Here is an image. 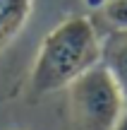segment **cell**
<instances>
[{
    "instance_id": "277c9868",
    "label": "cell",
    "mask_w": 127,
    "mask_h": 130,
    "mask_svg": "<svg viewBox=\"0 0 127 130\" xmlns=\"http://www.w3.org/2000/svg\"><path fill=\"white\" fill-rule=\"evenodd\" d=\"M34 10V0H0V53L17 39Z\"/></svg>"
},
{
    "instance_id": "6da1fadb",
    "label": "cell",
    "mask_w": 127,
    "mask_h": 130,
    "mask_svg": "<svg viewBox=\"0 0 127 130\" xmlns=\"http://www.w3.org/2000/svg\"><path fill=\"white\" fill-rule=\"evenodd\" d=\"M103 41L86 17H67L43 36L29 72V92L46 96L67 89L77 77L101 65Z\"/></svg>"
},
{
    "instance_id": "3957f363",
    "label": "cell",
    "mask_w": 127,
    "mask_h": 130,
    "mask_svg": "<svg viewBox=\"0 0 127 130\" xmlns=\"http://www.w3.org/2000/svg\"><path fill=\"white\" fill-rule=\"evenodd\" d=\"M101 65L115 79L125 101V113H127V31H113L103 41Z\"/></svg>"
},
{
    "instance_id": "8992f818",
    "label": "cell",
    "mask_w": 127,
    "mask_h": 130,
    "mask_svg": "<svg viewBox=\"0 0 127 130\" xmlns=\"http://www.w3.org/2000/svg\"><path fill=\"white\" fill-rule=\"evenodd\" d=\"M86 5H89L91 10H103L106 7V3H108V0H84Z\"/></svg>"
},
{
    "instance_id": "52a82bcc",
    "label": "cell",
    "mask_w": 127,
    "mask_h": 130,
    "mask_svg": "<svg viewBox=\"0 0 127 130\" xmlns=\"http://www.w3.org/2000/svg\"><path fill=\"white\" fill-rule=\"evenodd\" d=\"M115 130H127V113L122 116V121L118 123V128H115Z\"/></svg>"
},
{
    "instance_id": "5b68a950",
    "label": "cell",
    "mask_w": 127,
    "mask_h": 130,
    "mask_svg": "<svg viewBox=\"0 0 127 130\" xmlns=\"http://www.w3.org/2000/svg\"><path fill=\"white\" fill-rule=\"evenodd\" d=\"M103 14L115 27V31H127V0H108Z\"/></svg>"
},
{
    "instance_id": "7a4b0ae2",
    "label": "cell",
    "mask_w": 127,
    "mask_h": 130,
    "mask_svg": "<svg viewBox=\"0 0 127 130\" xmlns=\"http://www.w3.org/2000/svg\"><path fill=\"white\" fill-rule=\"evenodd\" d=\"M67 92V130H115L125 116V101L103 65L77 77Z\"/></svg>"
}]
</instances>
